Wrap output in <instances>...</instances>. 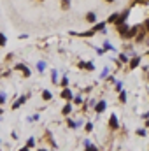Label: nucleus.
Here are the masks:
<instances>
[{
  "label": "nucleus",
  "instance_id": "1",
  "mask_svg": "<svg viewBox=\"0 0 149 151\" xmlns=\"http://www.w3.org/2000/svg\"><path fill=\"white\" fill-rule=\"evenodd\" d=\"M86 19H88V21H91V23H95V21H97V14H95V12H88Z\"/></svg>",
  "mask_w": 149,
  "mask_h": 151
},
{
  "label": "nucleus",
  "instance_id": "7",
  "mask_svg": "<svg viewBox=\"0 0 149 151\" xmlns=\"http://www.w3.org/2000/svg\"><path fill=\"white\" fill-rule=\"evenodd\" d=\"M107 2H114V0H107Z\"/></svg>",
  "mask_w": 149,
  "mask_h": 151
},
{
  "label": "nucleus",
  "instance_id": "5",
  "mask_svg": "<svg viewBox=\"0 0 149 151\" xmlns=\"http://www.w3.org/2000/svg\"><path fill=\"white\" fill-rule=\"evenodd\" d=\"M44 99H46V100H49V99H51V95H49V91H44Z\"/></svg>",
  "mask_w": 149,
  "mask_h": 151
},
{
  "label": "nucleus",
  "instance_id": "2",
  "mask_svg": "<svg viewBox=\"0 0 149 151\" xmlns=\"http://www.w3.org/2000/svg\"><path fill=\"white\" fill-rule=\"evenodd\" d=\"M0 46H5V35L0 34Z\"/></svg>",
  "mask_w": 149,
  "mask_h": 151
},
{
  "label": "nucleus",
  "instance_id": "3",
  "mask_svg": "<svg viewBox=\"0 0 149 151\" xmlns=\"http://www.w3.org/2000/svg\"><path fill=\"white\" fill-rule=\"evenodd\" d=\"M104 109H105V104H104V102H100V104H98V107H97V111H104Z\"/></svg>",
  "mask_w": 149,
  "mask_h": 151
},
{
  "label": "nucleus",
  "instance_id": "4",
  "mask_svg": "<svg viewBox=\"0 0 149 151\" xmlns=\"http://www.w3.org/2000/svg\"><path fill=\"white\" fill-rule=\"evenodd\" d=\"M62 2H63V9H67L70 5V0H62Z\"/></svg>",
  "mask_w": 149,
  "mask_h": 151
},
{
  "label": "nucleus",
  "instance_id": "6",
  "mask_svg": "<svg viewBox=\"0 0 149 151\" xmlns=\"http://www.w3.org/2000/svg\"><path fill=\"white\" fill-rule=\"evenodd\" d=\"M146 27H148V28H149V21H148V23H146Z\"/></svg>",
  "mask_w": 149,
  "mask_h": 151
},
{
  "label": "nucleus",
  "instance_id": "8",
  "mask_svg": "<svg viewBox=\"0 0 149 151\" xmlns=\"http://www.w3.org/2000/svg\"><path fill=\"white\" fill-rule=\"evenodd\" d=\"M40 2H42V0H40Z\"/></svg>",
  "mask_w": 149,
  "mask_h": 151
}]
</instances>
